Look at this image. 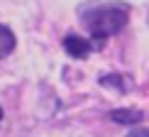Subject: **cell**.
<instances>
[{"instance_id":"obj_1","label":"cell","mask_w":149,"mask_h":137,"mask_svg":"<svg viewBox=\"0 0 149 137\" xmlns=\"http://www.w3.org/2000/svg\"><path fill=\"white\" fill-rule=\"evenodd\" d=\"M83 24L88 27V32L95 37L98 44H100L103 39H108L110 34H117L127 24V10L115 8V5L98 8V10L86 12V15H83Z\"/></svg>"},{"instance_id":"obj_5","label":"cell","mask_w":149,"mask_h":137,"mask_svg":"<svg viewBox=\"0 0 149 137\" xmlns=\"http://www.w3.org/2000/svg\"><path fill=\"white\" fill-rule=\"evenodd\" d=\"M100 83H103V86H117V88H122L120 76H103V78H100Z\"/></svg>"},{"instance_id":"obj_6","label":"cell","mask_w":149,"mask_h":137,"mask_svg":"<svg viewBox=\"0 0 149 137\" xmlns=\"http://www.w3.org/2000/svg\"><path fill=\"white\" fill-rule=\"evenodd\" d=\"M127 137H149V130H142V127L139 130H132Z\"/></svg>"},{"instance_id":"obj_7","label":"cell","mask_w":149,"mask_h":137,"mask_svg":"<svg viewBox=\"0 0 149 137\" xmlns=\"http://www.w3.org/2000/svg\"><path fill=\"white\" fill-rule=\"evenodd\" d=\"M0 120H3V108H0Z\"/></svg>"},{"instance_id":"obj_4","label":"cell","mask_w":149,"mask_h":137,"mask_svg":"<svg viewBox=\"0 0 149 137\" xmlns=\"http://www.w3.org/2000/svg\"><path fill=\"white\" fill-rule=\"evenodd\" d=\"M17 39H15V32L8 27V24H0V59H5L8 54H12Z\"/></svg>"},{"instance_id":"obj_2","label":"cell","mask_w":149,"mask_h":137,"mask_svg":"<svg viewBox=\"0 0 149 137\" xmlns=\"http://www.w3.org/2000/svg\"><path fill=\"white\" fill-rule=\"evenodd\" d=\"M64 49H66V54H71L73 59H86L91 54L93 44L88 39H83V37H78V34H66L64 37Z\"/></svg>"},{"instance_id":"obj_3","label":"cell","mask_w":149,"mask_h":137,"mask_svg":"<svg viewBox=\"0 0 149 137\" xmlns=\"http://www.w3.org/2000/svg\"><path fill=\"white\" fill-rule=\"evenodd\" d=\"M142 117H144V113L130 110V108H120V110H113V113H110V120L120 122V125H134V122H139Z\"/></svg>"}]
</instances>
